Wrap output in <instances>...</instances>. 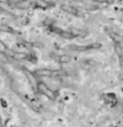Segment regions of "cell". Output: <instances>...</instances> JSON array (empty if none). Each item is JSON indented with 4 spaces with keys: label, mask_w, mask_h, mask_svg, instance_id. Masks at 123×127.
Returning a JSON list of instances; mask_svg holds the SVG:
<instances>
[{
    "label": "cell",
    "mask_w": 123,
    "mask_h": 127,
    "mask_svg": "<svg viewBox=\"0 0 123 127\" xmlns=\"http://www.w3.org/2000/svg\"><path fill=\"white\" fill-rule=\"evenodd\" d=\"M0 61H2L4 63L8 62V57H7V55L3 51H0Z\"/></svg>",
    "instance_id": "5b68a950"
},
{
    "label": "cell",
    "mask_w": 123,
    "mask_h": 127,
    "mask_svg": "<svg viewBox=\"0 0 123 127\" xmlns=\"http://www.w3.org/2000/svg\"><path fill=\"white\" fill-rule=\"evenodd\" d=\"M12 56L16 59H24L27 57V54L26 53H13Z\"/></svg>",
    "instance_id": "277c9868"
},
{
    "label": "cell",
    "mask_w": 123,
    "mask_h": 127,
    "mask_svg": "<svg viewBox=\"0 0 123 127\" xmlns=\"http://www.w3.org/2000/svg\"><path fill=\"white\" fill-rule=\"evenodd\" d=\"M4 50H6V46H5V44L0 40V51H3V52H4Z\"/></svg>",
    "instance_id": "8992f818"
},
{
    "label": "cell",
    "mask_w": 123,
    "mask_h": 127,
    "mask_svg": "<svg viewBox=\"0 0 123 127\" xmlns=\"http://www.w3.org/2000/svg\"><path fill=\"white\" fill-rule=\"evenodd\" d=\"M37 88H38V90H39V92H41L43 95H47L48 97H51V98H53L54 97V95H53V93L44 85V84H38L37 85Z\"/></svg>",
    "instance_id": "6da1fadb"
},
{
    "label": "cell",
    "mask_w": 123,
    "mask_h": 127,
    "mask_svg": "<svg viewBox=\"0 0 123 127\" xmlns=\"http://www.w3.org/2000/svg\"><path fill=\"white\" fill-rule=\"evenodd\" d=\"M31 4V1L30 0H26V1H21L17 4V6L19 8H26V7H29Z\"/></svg>",
    "instance_id": "3957f363"
},
{
    "label": "cell",
    "mask_w": 123,
    "mask_h": 127,
    "mask_svg": "<svg viewBox=\"0 0 123 127\" xmlns=\"http://www.w3.org/2000/svg\"><path fill=\"white\" fill-rule=\"evenodd\" d=\"M0 11H2V9H1V8H0Z\"/></svg>",
    "instance_id": "9c48e42d"
},
{
    "label": "cell",
    "mask_w": 123,
    "mask_h": 127,
    "mask_svg": "<svg viewBox=\"0 0 123 127\" xmlns=\"http://www.w3.org/2000/svg\"><path fill=\"white\" fill-rule=\"evenodd\" d=\"M35 74H36L37 76H50V75L52 74V72H51L50 70H45V69H43V70H37V71L35 72Z\"/></svg>",
    "instance_id": "7a4b0ae2"
},
{
    "label": "cell",
    "mask_w": 123,
    "mask_h": 127,
    "mask_svg": "<svg viewBox=\"0 0 123 127\" xmlns=\"http://www.w3.org/2000/svg\"><path fill=\"white\" fill-rule=\"evenodd\" d=\"M8 0H0V2H3V3H5V2H7Z\"/></svg>",
    "instance_id": "ba28073f"
},
{
    "label": "cell",
    "mask_w": 123,
    "mask_h": 127,
    "mask_svg": "<svg viewBox=\"0 0 123 127\" xmlns=\"http://www.w3.org/2000/svg\"><path fill=\"white\" fill-rule=\"evenodd\" d=\"M60 60H61V61H68V60H69V57H65V56H62L61 58H60Z\"/></svg>",
    "instance_id": "52a82bcc"
}]
</instances>
